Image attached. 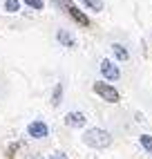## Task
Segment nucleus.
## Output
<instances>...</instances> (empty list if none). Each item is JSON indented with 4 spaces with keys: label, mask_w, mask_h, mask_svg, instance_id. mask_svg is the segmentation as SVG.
I'll return each mask as SVG.
<instances>
[{
    "label": "nucleus",
    "mask_w": 152,
    "mask_h": 159,
    "mask_svg": "<svg viewBox=\"0 0 152 159\" xmlns=\"http://www.w3.org/2000/svg\"><path fill=\"white\" fill-rule=\"evenodd\" d=\"M27 134L31 139H42V137L49 134V128H47V123H42V121H31L27 125Z\"/></svg>",
    "instance_id": "nucleus-3"
},
{
    "label": "nucleus",
    "mask_w": 152,
    "mask_h": 159,
    "mask_svg": "<svg viewBox=\"0 0 152 159\" xmlns=\"http://www.w3.org/2000/svg\"><path fill=\"white\" fill-rule=\"evenodd\" d=\"M25 2L29 7H34V9H42V0H25Z\"/></svg>",
    "instance_id": "nucleus-12"
},
{
    "label": "nucleus",
    "mask_w": 152,
    "mask_h": 159,
    "mask_svg": "<svg viewBox=\"0 0 152 159\" xmlns=\"http://www.w3.org/2000/svg\"><path fill=\"white\" fill-rule=\"evenodd\" d=\"M49 159H67V155H65V152H54Z\"/></svg>",
    "instance_id": "nucleus-13"
},
{
    "label": "nucleus",
    "mask_w": 152,
    "mask_h": 159,
    "mask_svg": "<svg viewBox=\"0 0 152 159\" xmlns=\"http://www.w3.org/2000/svg\"><path fill=\"white\" fill-rule=\"evenodd\" d=\"M112 52H114V56H116L118 61H127V52H125L121 45H116V43H114V45H112Z\"/></svg>",
    "instance_id": "nucleus-7"
},
{
    "label": "nucleus",
    "mask_w": 152,
    "mask_h": 159,
    "mask_svg": "<svg viewBox=\"0 0 152 159\" xmlns=\"http://www.w3.org/2000/svg\"><path fill=\"white\" fill-rule=\"evenodd\" d=\"M60 97H63V85H56V88H54V99H51V105H58V103H60Z\"/></svg>",
    "instance_id": "nucleus-11"
},
{
    "label": "nucleus",
    "mask_w": 152,
    "mask_h": 159,
    "mask_svg": "<svg viewBox=\"0 0 152 159\" xmlns=\"http://www.w3.org/2000/svg\"><path fill=\"white\" fill-rule=\"evenodd\" d=\"M81 2L87 5V7H92L94 11H101V9H103V2H101V0H81Z\"/></svg>",
    "instance_id": "nucleus-10"
},
{
    "label": "nucleus",
    "mask_w": 152,
    "mask_h": 159,
    "mask_svg": "<svg viewBox=\"0 0 152 159\" xmlns=\"http://www.w3.org/2000/svg\"><path fill=\"white\" fill-rule=\"evenodd\" d=\"M27 159H40V157H27Z\"/></svg>",
    "instance_id": "nucleus-14"
},
{
    "label": "nucleus",
    "mask_w": 152,
    "mask_h": 159,
    "mask_svg": "<svg viewBox=\"0 0 152 159\" xmlns=\"http://www.w3.org/2000/svg\"><path fill=\"white\" fill-rule=\"evenodd\" d=\"M141 146H143L145 150L152 155V137L150 134H141Z\"/></svg>",
    "instance_id": "nucleus-9"
},
{
    "label": "nucleus",
    "mask_w": 152,
    "mask_h": 159,
    "mask_svg": "<svg viewBox=\"0 0 152 159\" xmlns=\"http://www.w3.org/2000/svg\"><path fill=\"white\" fill-rule=\"evenodd\" d=\"M5 9L9 14H16L20 9V0H5Z\"/></svg>",
    "instance_id": "nucleus-8"
},
{
    "label": "nucleus",
    "mask_w": 152,
    "mask_h": 159,
    "mask_svg": "<svg viewBox=\"0 0 152 159\" xmlns=\"http://www.w3.org/2000/svg\"><path fill=\"white\" fill-rule=\"evenodd\" d=\"M56 38H58V43H60V45H65V47H74V45H76L74 36L69 34V31H65V29H58Z\"/></svg>",
    "instance_id": "nucleus-6"
},
{
    "label": "nucleus",
    "mask_w": 152,
    "mask_h": 159,
    "mask_svg": "<svg viewBox=\"0 0 152 159\" xmlns=\"http://www.w3.org/2000/svg\"><path fill=\"white\" fill-rule=\"evenodd\" d=\"M65 123H67L69 128H81V125H85V114L83 112H67Z\"/></svg>",
    "instance_id": "nucleus-5"
},
{
    "label": "nucleus",
    "mask_w": 152,
    "mask_h": 159,
    "mask_svg": "<svg viewBox=\"0 0 152 159\" xmlns=\"http://www.w3.org/2000/svg\"><path fill=\"white\" fill-rule=\"evenodd\" d=\"M94 92L99 94L101 99L110 101V103H116V101H118V92H116L112 85H107V83H101V81H96V83H94Z\"/></svg>",
    "instance_id": "nucleus-2"
},
{
    "label": "nucleus",
    "mask_w": 152,
    "mask_h": 159,
    "mask_svg": "<svg viewBox=\"0 0 152 159\" xmlns=\"http://www.w3.org/2000/svg\"><path fill=\"white\" fill-rule=\"evenodd\" d=\"M83 141L90 148H107L112 143V134L107 130H103V128H90L83 134Z\"/></svg>",
    "instance_id": "nucleus-1"
},
{
    "label": "nucleus",
    "mask_w": 152,
    "mask_h": 159,
    "mask_svg": "<svg viewBox=\"0 0 152 159\" xmlns=\"http://www.w3.org/2000/svg\"><path fill=\"white\" fill-rule=\"evenodd\" d=\"M101 72H103V76H105L107 81H116L118 76H121L118 67L114 65V63H112L110 58H103V61H101Z\"/></svg>",
    "instance_id": "nucleus-4"
}]
</instances>
